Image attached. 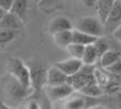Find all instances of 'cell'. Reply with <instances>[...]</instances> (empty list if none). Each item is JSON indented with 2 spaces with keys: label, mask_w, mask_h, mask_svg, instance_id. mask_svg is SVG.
I'll return each mask as SVG.
<instances>
[{
  "label": "cell",
  "mask_w": 121,
  "mask_h": 109,
  "mask_svg": "<svg viewBox=\"0 0 121 109\" xmlns=\"http://www.w3.org/2000/svg\"><path fill=\"white\" fill-rule=\"evenodd\" d=\"M95 65H82V68L80 70L72 75L68 76L67 84H69L75 90H81V88L88 84H93L96 83V78H95Z\"/></svg>",
  "instance_id": "1"
},
{
  "label": "cell",
  "mask_w": 121,
  "mask_h": 109,
  "mask_svg": "<svg viewBox=\"0 0 121 109\" xmlns=\"http://www.w3.org/2000/svg\"><path fill=\"white\" fill-rule=\"evenodd\" d=\"M9 72L11 74L15 80L19 83L24 87H30V79H29V70L28 65L18 57H12L9 59ZM32 88V87H30ZM33 90V88H32Z\"/></svg>",
  "instance_id": "2"
},
{
  "label": "cell",
  "mask_w": 121,
  "mask_h": 109,
  "mask_svg": "<svg viewBox=\"0 0 121 109\" xmlns=\"http://www.w3.org/2000/svg\"><path fill=\"white\" fill-rule=\"evenodd\" d=\"M85 34H88L95 38H102L104 34V26L98 18L95 17H80L76 19L75 28Z\"/></svg>",
  "instance_id": "3"
},
{
  "label": "cell",
  "mask_w": 121,
  "mask_h": 109,
  "mask_svg": "<svg viewBox=\"0 0 121 109\" xmlns=\"http://www.w3.org/2000/svg\"><path fill=\"white\" fill-rule=\"evenodd\" d=\"M29 79H30V87L34 91H40L46 85L47 80V68L41 63L30 62L28 64Z\"/></svg>",
  "instance_id": "4"
},
{
  "label": "cell",
  "mask_w": 121,
  "mask_h": 109,
  "mask_svg": "<svg viewBox=\"0 0 121 109\" xmlns=\"http://www.w3.org/2000/svg\"><path fill=\"white\" fill-rule=\"evenodd\" d=\"M119 26H121V0H115L112 10H110V13L104 23V29L113 33Z\"/></svg>",
  "instance_id": "5"
},
{
  "label": "cell",
  "mask_w": 121,
  "mask_h": 109,
  "mask_svg": "<svg viewBox=\"0 0 121 109\" xmlns=\"http://www.w3.org/2000/svg\"><path fill=\"white\" fill-rule=\"evenodd\" d=\"M56 68H58L63 74H65L67 76H72L74 74H76L80 69L82 68V62L80 59H75V58H68L64 61H59L56 62L53 64Z\"/></svg>",
  "instance_id": "6"
},
{
  "label": "cell",
  "mask_w": 121,
  "mask_h": 109,
  "mask_svg": "<svg viewBox=\"0 0 121 109\" xmlns=\"http://www.w3.org/2000/svg\"><path fill=\"white\" fill-rule=\"evenodd\" d=\"M74 93V88L69 84H63L58 86H48L47 87V95L52 101H60L67 100Z\"/></svg>",
  "instance_id": "7"
},
{
  "label": "cell",
  "mask_w": 121,
  "mask_h": 109,
  "mask_svg": "<svg viewBox=\"0 0 121 109\" xmlns=\"http://www.w3.org/2000/svg\"><path fill=\"white\" fill-rule=\"evenodd\" d=\"M68 80V76L65 74H63L59 70L58 68H56L55 65L50 67L47 69V80H46V85L47 86H58V85H63L65 84Z\"/></svg>",
  "instance_id": "8"
},
{
  "label": "cell",
  "mask_w": 121,
  "mask_h": 109,
  "mask_svg": "<svg viewBox=\"0 0 121 109\" xmlns=\"http://www.w3.org/2000/svg\"><path fill=\"white\" fill-rule=\"evenodd\" d=\"M74 27H73V23L70 19H68L67 17H63V16H59V17H56L53 21L51 22L48 27V31L52 35L56 34V33H59V32H64V31H73Z\"/></svg>",
  "instance_id": "9"
},
{
  "label": "cell",
  "mask_w": 121,
  "mask_h": 109,
  "mask_svg": "<svg viewBox=\"0 0 121 109\" xmlns=\"http://www.w3.org/2000/svg\"><path fill=\"white\" fill-rule=\"evenodd\" d=\"M21 27H22V19L12 12H6L3 19L0 21V28H3V29L18 31Z\"/></svg>",
  "instance_id": "10"
},
{
  "label": "cell",
  "mask_w": 121,
  "mask_h": 109,
  "mask_svg": "<svg viewBox=\"0 0 121 109\" xmlns=\"http://www.w3.org/2000/svg\"><path fill=\"white\" fill-rule=\"evenodd\" d=\"M115 0H97L96 3V9H97V12H98V19L102 24L104 26L107 18L110 13V10H112L113 5H114Z\"/></svg>",
  "instance_id": "11"
},
{
  "label": "cell",
  "mask_w": 121,
  "mask_h": 109,
  "mask_svg": "<svg viewBox=\"0 0 121 109\" xmlns=\"http://www.w3.org/2000/svg\"><path fill=\"white\" fill-rule=\"evenodd\" d=\"M121 59V53L119 52V51H115V50H113V48H109V50L99 58V63H100V65H102V68H104V69H107L108 67H110L112 64H114L115 62H117V61H120Z\"/></svg>",
  "instance_id": "12"
},
{
  "label": "cell",
  "mask_w": 121,
  "mask_h": 109,
  "mask_svg": "<svg viewBox=\"0 0 121 109\" xmlns=\"http://www.w3.org/2000/svg\"><path fill=\"white\" fill-rule=\"evenodd\" d=\"M53 40L57 46L67 48L73 43V31H64L53 34Z\"/></svg>",
  "instance_id": "13"
},
{
  "label": "cell",
  "mask_w": 121,
  "mask_h": 109,
  "mask_svg": "<svg viewBox=\"0 0 121 109\" xmlns=\"http://www.w3.org/2000/svg\"><path fill=\"white\" fill-rule=\"evenodd\" d=\"M98 38L95 36H91L88 34H85L80 31H76V29H73V43L74 44H79V45H82V46H88V45H92Z\"/></svg>",
  "instance_id": "14"
},
{
  "label": "cell",
  "mask_w": 121,
  "mask_h": 109,
  "mask_svg": "<svg viewBox=\"0 0 121 109\" xmlns=\"http://www.w3.org/2000/svg\"><path fill=\"white\" fill-rule=\"evenodd\" d=\"M81 62L84 65H96V63L98 62V56H97V52L95 50L93 45L85 46V51L81 58Z\"/></svg>",
  "instance_id": "15"
},
{
  "label": "cell",
  "mask_w": 121,
  "mask_h": 109,
  "mask_svg": "<svg viewBox=\"0 0 121 109\" xmlns=\"http://www.w3.org/2000/svg\"><path fill=\"white\" fill-rule=\"evenodd\" d=\"M29 90H32V88L22 86L21 84L17 83L16 80H15L13 84H11V86H10V93H11L13 97H16V98H23V97L28 96L30 93Z\"/></svg>",
  "instance_id": "16"
},
{
  "label": "cell",
  "mask_w": 121,
  "mask_h": 109,
  "mask_svg": "<svg viewBox=\"0 0 121 109\" xmlns=\"http://www.w3.org/2000/svg\"><path fill=\"white\" fill-rule=\"evenodd\" d=\"M17 38V31L0 28V46H6Z\"/></svg>",
  "instance_id": "17"
},
{
  "label": "cell",
  "mask_w": 121,
  "mask_h": 109,
  "mask_svg": "<svg viewBox=\"0 0 121 109\" xmlns=\"http://www.w3.org/2000/svg\"><path fill=\"white\" fill-rule=\"evenodd\" d=\"M27 7H28L27 0H13V4H12V7L10 10V12L15 13L16 16H18L22 19V17L24 16V13L27 11Z\"/></svg>",
  "instance_id": "18"
},
{
  "label": "cell",
  "mask_w": 121,
  "mask_h": 109,
  "mask_svg": "<svg viewBox=\"0 0 121 109\" xmlns=\"http://www.w3.org/2000/svg\"><path fill=\"white\" fill-rule=\"evenodd\" d=\"M93 45V47H95V50H96V52H97V56H98V61H99V58L102 57L109 48H110V45H109V43L107 41V39H104L103 36L102 38H98L97 40L92 44Z\"/></svg>",
  "instance_id": "19"
},
{
  "label": "cell",
  "mask_w": 121,
  "mask_h": 109,
  "mask_svg": "<svg viewBox=\"0 0 121 109\" xmlns=\"http://www.w3.org/2000/svg\"><path fill=\"white\" fill-rule=\"evenodd\" d=\"M80 91H81V93H84L86 96H90V97H98V96H100L103 93L102 88H100V86L97 83L88 84V85L84 86Z\"/></svg>",
  "instance_id": "20"
},
{
  "label": "cell",
  "mask_w": 121,
  "mask_h": 109,
  "mask_svg": "<svg viewBox=\"0 0 121 109\" xmlns=\"http://www.w3.org/2000/svg\"><path fill=\"white\" fill-rule=\"evenodd\" d=\"M67 50L69 52V55L72 56V58H75V59H80L81 61L82 58V55H84V51H85V46L82 45H79V44H74L72 43L68 47Z\"/></svg>",
  "instance_id": "21"
},
{
  "label": "cell",
  "mask_w": 121,
  "mask_h": 109,
  "mask_svg": "<svg viewBox=\"0 0 121 109\" xmlns=\"http://www.w3.org/2000/svg\"><path fill=\"white\" fill-rule=\"evenodd\" d=\"M63 107L64 109H85L86 103L82 98H72V100H67Z\"/></svg>",
  "instance_id": "22"
},
{
  "label": "cell",
  "mask_w": 121,
  "mask_h": 109,
  "mask_svg": "<svg viewBox=\"0 0 121 109\" xmlns=\"http://www.w3.org/2000/svg\"><path fill=\"white\" fill-rule=\"evenodd\" d=\"M105 70L112 73V74H121V59L117 61V62H115L114 64H112L110 67H108Z\"/></svg>",
  "instance_id": "23"
},
{
  "label": "cell",
  "mask_w": 121,
  "mask_h": 109,
  "mask_svg": "<svg viewBox=\"0 0 121 109\" xmlns=\"http://www.w3.org/2000/svg\"><path fill=\"white\" fill-rule=\"evenodd\" d=\"M12 4H13V0H0V7L4 9L6 12H10Z\"/></svg>",
  "instance_id": "24"
},
{
  "label": "cell",
  "mask_w": 121,
  "mask_h": 109,
  "mask_svg": "<svg viewBox=\"0 0 121 109\" xmlns=\"http://www.w3.org/2000/svg\"><path fill=\"white\" fill-rule=\"evenodd\" d=\"M113 38L121 44V26H119L115 31L113 32Z\"/></svg>",
  "instance_id": "25"
},
{
  "label": "cell",
  "mask_w": 121,
  "mask_h": 109,
  "mask_svg": "<svg viewBox=\"0 0 121 109\" xmlns=\"http://www.w3.org/2000/svg\"><path fill=\"white\" fill-rule=\"evenodd\" d=\"M82 3H84L87 7H95L97 0H82Z\"/></svg>",
  "instance_id": "26"
},
{
  "label": "cell",
  "mask_w": 121,
  "mask_h": 109,
  "mask_svg": "<svg viewBox=\"0 0 121 109\" xmlns=\"http://www.w3.org/2000/svg\"><path fill=\"white\" fill-rule=\"evenodd\" d=\"M0 109H15V108H12V107H10V105L5 104L3 101H0Z\"/></svg>",
  "instance_id": "27"
},
{
  "label": "cell",
  "mask_w": 121,
  "mask_h": 109,
  "mask_svg": "<svg viewBox=\"0 0 121 109\" xmlns=\"http://www.w3.org/2000/svg\"><path fill=\"white\" fill-rule=\"evenodd\" d=\"M28 109H39V104H38L36 102H30Z\"/></svg>",
  "instance_id": "28"
},
{
  "label": "cell",
  "mask_w": 121,
  "mask_h": 109,
  "mask_svg": "<svg viewBox=\"0 0 121 109\" xmlns=\"http://www.w3.org/2000/svg\"><path fill=\"white\" fill-rule=\"evenodd\" d=\"M50 3V4H55V3H57V1H59V0H41V1H40V4H43V5H45L46 3Z\"/></svg>",
  "instance_id": "29"
},
{
  "label": "cell",
  "mask_w": 121,
  "mask_h": 109,
  "mask_svg": "<svg viewBox=\"0 0 121 109\" xmlns=\"http://www.w3.org/2000/svg\"><path fill=\"white\" fill-rule=\"evenodd\" d=\"M5 13H6V11H5L4 9H1V7H0V21L3 19V17L5 16Z\"/></svg>",
  "instance_id": "30"
},
{
  "label": "cell",
  "mask_w": 121,
  "mask_h": 109,
  "mask_svg": "<svg viewBox=\"0 0 121 109\" xmlns=\"http://www.w3.org/2000/svg\"><path fill=\"white\" fill-rule=\"evenodd\" d=\"M88 109H108V108H105V107H103V105H95V107H91V108H88Z\"/></svg>",
  "instance_id": "31"
},
{
  "label": "cell",
  "mask_w": 121,
  "mask_h": 109,
  "mask_svg": "<svg viewBox=\"0 0 121 109\" xmlns=\"http://www.w3.org/2000/svg\"><path fill=\"white\" fill-rule=\"evenodd\" d=\"M35 1H36V3H40V1H41V0H35Z\"/></svg>",
  "instance_id": "32"
}]
</instances>
